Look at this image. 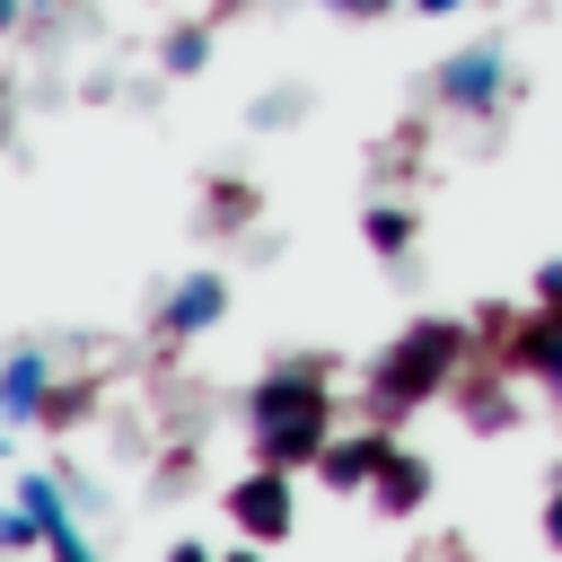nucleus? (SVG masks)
<instances>
[{
  "mask_svg": "<svg viewBox=\"0 0 562 562\" xmlns=\"http://www.w3.org/2000/svg\"><path fill=\"white\" fill-rule=\"evenodd\" d=\"M334 369L325 360H290V369H272V378H255V395H246V439H255V457L263 465H316V448L334 439V386H325Z\"/></svg>",
  "mask_w": 562,
  "mask_h": 562,
  "instance_id": "obj_1",
  "label": "nucleus"
},
{
  "mask_svg": "<svg viewBox=\"0 0 562 562\" xmlns=\"http://www.w3.org/2000/svg\"><path fill=\"white\" fill-rule=\"evenodd\" d=\"M465 325H448V316H422V325H404L378 360H369V413L378 422H395V413H413V404H430L439 386H457V369H465Z\"/></svg>",
  "mask_w": 562,
  "mask_h": 562,
  "instance_id": "obj_2",
  "label": "nucleus"
},
{
  "mask_svg": "<svg viewBox=\"0 0 562 562\" xmlns=\"http://www.w3.org/2000/svg\"><path fill=\"white\" fill-rule=\"evenodd\" d=\"M228 527H237L246 544H290V527H299L290 465H263V457H255V474L228 483Z\"/></svg>",
  "mask_w": 562,
  "mask_h": 562,
  "instance_id": "obj_3",
  "label": "nucleus"
},
{
  "mask_svg": "<svg viewBox=\"0 0 562 562\" xmlns=\"http://www.w3.org/2000/svg\"><path fill=\"white\" fill-rule=\"evenodd\" d=\"M501 88H509V61H501L492 44H465V53L439 61V105H448V114H492Z\"/></svg>",
  "mask_w": 562,
  "mask_h": 562,
  "instance_id": "obj_4",
  "label": "nucleus"
},
{
  "mask_svg": "<svg viewBox=\"0 0 562 562\" xmlns=\"http://www.w3.org/2000/svg\"><path fill=\"white\" fill-rule=\"evenodd\" d=\"M220 316H228V281H220V272H184V281L158 299L149 325H158V342H193V334H211Z\"/></svg>",
  "mask_w": 562,
  "mask_h": 562,
  "instance_id": "obj_5",
  "label": "nucleus"
},
{
  "mask_svg": "<svg viewBox=\"0 0 562 562\" xmlns=\"http://www.w3.org/2000/svg\"><path fill=\"white\" fill-rule=\"evenodd\" d=\"M386 448H395V439H386V422H369V430H351V439L334 430V439L316 448V483L351 501V492H369V483H378V465H386Z\"/></svg>",
  "mask_w": 562,
  "mask_h": 562,
  "instance_id": "obj_6",
  "label": "nucleus"
},
{
  "mask_svg": "<svg viewBox=\"0 0 562 562\" xmlns=\"http://www.w3.org/2000/svg\"><path fill=\"white\" fill-rule=\"evenodd\" d=\"M44 404H53V360L44 351H9V369H0V422L26 430V422H44Z\"/></svg>",
  "mask_w": 562,
  "mask_h": 562,
  "instance_id": "obj_7",
  "label": "nucleus"
},
{
  "mask_svg": "<svg viewBox=\"0 0 562 562\" xmlns=\"http://www.w3.org/2000/svg\"><path fill=\"white\" fill-rule=\"evenodd\" d=\"M369 501H378L386 518H413V509L430 501V457H413V448H386V465H378Z\"/></svg>",
  "mask_w": 562,
  "mask_h": 562,
  "instance_id": "obj_8",
  "label": "nucleus"
},
{
  "mask_svg": "<svg viewBox=\"0 0 562 562\" xmlns=\"http://www.w3.org/2000/svg\"><path fill=\"white\" fill-rule=\"evenodd\" d=\"M18 501L44 518V544H53V562H97L88 553V536L70 527V509H61V492H53V474H18Z\"/></svg>",
  "mask_w": 562,
  "mask_h": 562,
  "instance_id": "obj_9",
  "label": "nucleus"
},
{
  "mask_svg": "<svg viewBox=\"0 0 562 562\" xmlns=\"http://www.w3.org/2000/svg\"><path fill=\"white\" fill-rule=\"evenodd\" d=\"M457 404H465V430H483V439L518 430V404H509V386H501V378H465V386H457Z\"/></svg>",
  "mask_w": 562,
  "mask_h": 562,
  "instance_id": "obj_10",
  "label": "nucleus"
},
{
  "mask_svg": "<svg viewBox=\"0 0 562 562\" xmlns=\"http://www.w3.org/2000/svg\"><path fill=\"white\" fill-rule=\"evenodd\" d=\"M413 228H422V220H413L404 202H378V211L360 220V237H369V255H378V263H404V255H413Z\"/></svg>",
  "mask_w": 562,
  "mask_h": 562,
  "instance_id": "obj_11",
  "label": "nucleus"
},
{
  "mask_svg": "<svg viewBox=\"0 0 562 562\" xmlns=\"http://www.w3.org/2000/svg\"><path fill=\"white\" fill-rule=\"evenodd\" d=\"M158 61H167V70H176V79H193V70H202V61H211V26H176V35H167V44H158Z\"/></svg>",
  "mask_w": 562,
  "mask_h": 562,
  "instance_id": "obj_12",
  "label": "nucleus"
},
{
  "mask_svg": "<svg viewBox=\"0 0 562 562\" xmlns=\"http://www.w3.org/2000/svg\"><path fill=\"white\" fill-rule=\"evenodd\" d=\"M246 202H255L246 184H211V211H202V220H211V228H246Z\"/></svg>",
  "mask_w": 562,
  "mask_h": 562,
  "instance_id": "obj_13",
  "label": "nucleus"
},
{
  "mask_svg": "<svg viewBox=\"0 0 562 562\" xmlns=\"http://www.w3.org/2000/svg\"><path fill=\"white\" fill-rule=\"evenodd\" d=\"M79 413H88V386H53V404H44V422H53V430H70Z\"/></svg>",
  "mask_w": 562,
  "mask_h": 562,
  "instance_id": "obj_14",
  "label": "nucleus"
},
{
  "mask_svg": "<svg viewBox=\"0 0 562 562\" xmlns=\"http://www.w3.org/2000/svg\"><path fill=\"white\" fill-rule=\"evenodd\" d=\"M536 307H562V255H553V263H536Z\"/></svg>",
  "mask_w": 562,
  "mask_h": 562,
  "instance_id": "obj_15",
  "label": "nucleus"
},
{
  "mask_svg": "<svg viewBox=\"0 0 562 562\" xmlns=\"http://www.w3.org/2000/svg\"><path fill=\"white\" fill-rule=\"evenodd\" d=\"M334 18H378V9H395V0H325Z\"/></svg>",
  "mask_w": 562,
  "mask_h": 562,
  "instance_id": "obj_16",
  "label": "nucleus"
},
{
  "mask_svg": "<svg viewBox=\"0 0 562 562\" xmlns=\"http://www.w3.org/2000/svg\"><path fill=\"white\" fill-rule=\"evenodd\" d=\"M544 544H562V492L544 501Z\"/></svg>",
  "mask_w": 562,
  "mask_h": 562,
  "instance_id": "obj_17",
  "label": "nucleus"
},
{
  "mask_svg": "<svg viewBox=\"0 0 562 562\" xmlns=\"http://www.w3.org/2000/svg\"><path fill=\"white\" fill-rule=\"evenodd\" d=\"M413 9H422V18H448V9H465V0H413Z\"/></svg>",
  "mask_w": 562,
  "mask_h": 562,
  "instance_id": "obj_18",
  "label": "nucleus"
}]
</instances>
